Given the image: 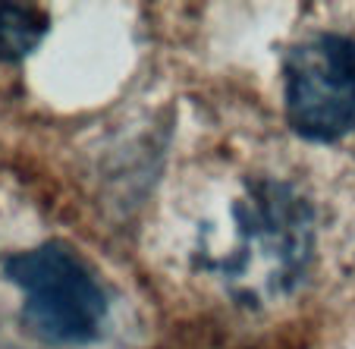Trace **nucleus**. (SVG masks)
<instances>
[{"label":"nucleus","instance_id":"1","mask_svg":"<svg viewBox=\"0 0 355 349\" xmlns=\"http://www.w3.org/2000/svg\"><path fill=\"white\" fill-rule=\"evenodd\" d=\"M233 252L217 268L242 299L293 289L311 258L315 221L299 192L283 182H255L233 205Z\"/></svg>","mask_w":355,"mask_h":349},{"label":"nucleus","instance_id":"2","mask_svg":"<svg viewBox=\"0 0 355 349\" xmlns=\"http://www.w3.org/2000/svg\"><path fill=\"white\" fill-rule=\"evenodd\" d=\"M7 280L22 293V321L47 343H92L107 318V293L92 264L67 242L10 255Z\"/></svg>","mask_w":355,"mask_h":349},{"label":"nucleus","instance_id":"3","mask_svg":"<svg viewBox=\"0 0 355 349\" xmlns=\"http://www.w3.org/2000/svg\"><path fill=\"white\" fill-rule=\"evenodd\" d=\"M283 104L295 135L340 142L355 133V35L324 32L283 57Z\"/></svg>","mask_w":355,"mask_h":349},{"label":"nucleus","instance_id":"4","mask_svg":"<svg viewBox=\"0 0 355 349\" xmlns=\"http://www.w3.org/2000/svg\"><path fill=\"white\" fill-rule=\"evenodd\" d=\"M51 16L35 3H0V60H22L44 41Z\"/></svg>","mask_w":355,"mask_h":349}]
</instances>
